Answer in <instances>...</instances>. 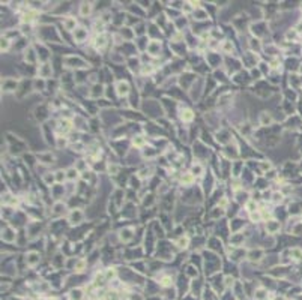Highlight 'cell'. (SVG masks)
Instances as JSON below:
<instances>
[{
    "label": "cell",
    "instance_id": "1",
    "mask_svg": "<svg viewBox=\"0 0 302 300\" xmlns=\"http://www.w3.org/2000/svg\"><path fill=\"white\" fill-rule=\"evenodd\" d=\"M128 92H129V86L126 81H120L119 84H117V95L119 96H126L128 95Z\"/></svg>",
    "mask_w": 302,
    "mask_h": 300
},
{
    "label": "cell",
    "instance_id": "2",
    "mask_svg": "<svg viewBox=\"0 0 302 300\" xmlns=\"http://www.w3.org/2000/svg\"><path fill=\"white\" fill-rule=\"evenodd\" d=\"M266 230L274 234V233H277V231L280 230V224H278L277 221H269V222L266 224Z\"/></svg>",
    "mask_w": 302,
    "mask_h": 300
},
{
    "label": "cell",
    "instance_id": "3",
    "mask_svg": "<svg viewBox=\"0 0 302 300\" xmlns=\"http://www.w3.org/2000/svg\"><path fill=\"white\" fill-rule=\"evenodd\" d=\"M147 50H149V53L152 56H156L159 53V44L156 42V41H153V42H150L149 45H147Z\"/></svg>",
    "mask_w": 302,
    "mask_h": 300
},
{
    "label": "cell",
    "instance_id": "4",
    "mask_svg": "<svg viewBox=\"0 0 302 300\" xmlns=\"http://www.w3.org/2000/svg\"><path fill=\"white\" fill-rule=\"evenodd\" d=\"M81 218H83V213L80 212V210H75V212H72L71 213V224H78L81 221Z\"/></svg>",
    "mask_w": 302,
    "mask_h": 300
},
{
    "label": "cell",
    "instance_id": "5",
    "mask_svg": "<svg viewBox=\"0 0 302 300\" xmlns=\"http://www.w3.org/2000/svg\"><path fill=\"white\" fill-rule=\"evenodd\" d=\"M75 24H77L75 18H66L63 21V26H65V29H66V30H74L75 29Z\"/></svg>",
    "mask_w": 302,
    "mask_h": 300
},
{
    "label": "cell",
    "instance_id": "6",
    "mask_svg": "<svg viewBox=\"0 0 302 300\" xmlns=\"http://www.w3.org/2000/svg\"><path fill=\"white\" fill-rule=\"evenodd\" d=\"M27 257H29V258H27V264H29V266H35V264L39 261V255L36 254V252H30Z\"/></svg>",
    "mask_w": 302,
    "mask_h": 300
},
{
    "label": "cell",
    "instance_id": "7",
    "mask_svg": "<svg viewBox=\"0 0 302 300\" xmlns=\"http://www.w3.org/2000/svg\"><path fill=\"white\" fill-rule=\"evenodd\" d=\"M260 123L263 125V126H268V125H271L272 123V117L268 114V113H263V114L260 116Z\"/></svg>",
    "mask_w": 302,
    "mask_h": 300
},
{
    "label": "cell",
    "instance_id": "8",
    "mask_svg": "<svg viewBox=\"0 0 302 300\" xmlns=\"http://www.w3.org/2000/svg\"><path fill=\"white\" fill-rule=\"evenodd\" d=\"M90 11H92V5H90V3H83L81 8H80V14L86 17V15L90 14Z\"/></svg>",
    "mask_w": 302,
    "mask_h": 300
},
{
    "label": "cell",
    "instance_id": "9",
    "mask_svg": "<svg viewBox=\"0 0 302 300\" xmlns=\"http://www.w3.org/2000/svg\"><path fill=\"white\" fill-rule=\"evenodd\" d=\"M86 30L84 29H78V30H75V39L77 41H84V38H86Z\"/></svg>",
    "mask_w": 302,
    "mask_h": 300
},
{
    "label": "cell",
    "instance_id": "10",
    "mask_svg": "<svg viewBox=\"0 0 302 300\" xmlns=\"http://www.w3.org/2000/svg\"><path fill=\"white\" fill-rule=\"evenodd\" d=\"M193 119H194V116H193V111H189V110H185V111H182V120H185V122H191Z\"/></svg>",
    "mask_w": 302,
    "mask_h": 300
},
{
    "label": "cell",
    "instance_id": "11",
    "mask_svg": "<svg viewBox=\"0 0 302 300\" xmlns=\"http://www.w3.org/2000/svg\"><path fill=\"white\" fill-rule=\"evenodd\" d=\"M261 254H263V251L259 249V251H253V252H249V255H248V257H249V260H253V261H254V260H260L259 257H260Z\"/></svg>",
    "mask_w": 302,
    "mask_h": 300
},
{
    "label": "cell",
    "instance_id": "12",
    "mask_svg": "<svg viewBox=\"0 0 302 300\" xmlns=\"http://www.w3.org/2000/svg\"><path fill=\"white\" fill-rule=\"evenodd\" d=\"M81 299V291L80 290H74L71 293V300H80Z\"/></svg>",
    "mask_w": 302,
    "mask_h": 300
},
{
    "label": "cell",
    "instance_id": "13",
    "mask_svg": "<svg viewBox=\"0 0 302 300\" xmlns=\"http://www.w3.org/2000/svg\"><path fill=\"white\" fill-rule=\"evenodd\" d=\"M77 174H78V171H77L75 168H71V170L68 171V179L74 180V179H77Z\"/></svg>",
    "mask_w": 302,
    "mask_h": 300
},
{
    "label": "cell",
    "instance_id": "14",
    "mask_svg": "<svg viewBox=\"0 0 302 300\" xmlns=\"http://www.w3.org/2000/svg\"><path fill=\"white\" fill-rule=\"evenodd\" d=\"M47 66H48V65H44V68L41 69V75H42V77H47V75L51 74V69L47 68Z\"/></svg>",
    "mask_w": 302,
    "mask_h": 300
},
{
    "label": "cell",
    "instance_id": "15",
    "mask_svg": "<svg viewBox=\"0 0 302 300\" xmlns=\"http://www.w3.org/2000/svg\"><path fill=\"white\" fill-rule=\"evenodd\" d=\"M144 144V140H143V137H135L134 138V146H137V147H140V146H143Z\"/></svg>",
    "mask_w": 302,
    "mask_h": 300
},
{
    "label": "cell",
    "instance_id": "16",
    "mask_svg": "<svg viewBox=\"0 0 302 300\" xmlns=\"http://www.w3.org/2000/svg\"><path fill=\"white\" fill-rule=\"evenodd\" d=\"M65 177H66V176H65L63 171H57V173H56V180H57V182H62Z\"/></svg>",
    "mask_w": 302,
    "mask_h": 300
},
{
    "label": "cell",
    "instance_id": "17",
    "mask_svg": "<svg viewBox=\"0 0 302 300\" xmlns=\"http://www.w3.org/2000/svg\"><path fill=\"white\" fill-rule=\"evenodd\" d=\"M8 48H9V41H8V39H2V50L6 51Z\"/></svg>",
    "mask_w": 302,
    "mask_h": 300
},
{
    "label": "cell",
    "instance_id": "18",
    "mask_svg": "<svg viewBox=\"0 0 302 300\" xmlns=\"http://www.w3.org/2000/svg\"><path fill=\"white\" fill-rule=\"evenodd\" d=\"M186 243H188V240H186V239H180L179 242H178L179 248H185V246H186Z\"/></svg>",
    "mask_w": 302,
    "mask_h": 300
},
{
    "label": "cell",
    "instance_id": "19",
    "mask_svg": "<svg viewBox=\"0 0 302 300\" xmlns=\"http://www.w3.org/2000/svg\"><path fill=\"white\" fill-rule=\"evenodd\" d=\"M44 180H45V182H47V183H51V182H53V180H54V176L48 174V176H45V177H44Z\"/></svg>",
    "mask_w": 302,
    "mask_h": 300
},
{
    "label": "cell",
    "instance_id": "20",
    "mask_svg": "<svg viewBox=\"0 0 302 300\" xmlns=\"http://www.w3.org/2000/svg\"><path fill=\"white\" fill-rule=\"evenodd\" d=\"M83 267H84V261H80V263H78V264H77V267H75V270H77V272H81V269H83Z\"/></svg>",
    "mask_w": 302,
    "mask_h": 300
},
{
    "label": "cell",
    "instance_id": "21",
    "mask_svg": "<svg viewBox=\"0 0 302 300\" xmlns=\"http://www.w3.org/2000/svg\"><path fill=\"white\" fill-rule=\"evenodd\" d=\"M224 50H226V51H230V50H232V45H230V44H226V45H224Z\"/></svg>",
    "mask_w": 302,
    "mask_h": 300
},
{
    "label": "cell",
    "instance_id": "22",
    "mask_svg": "<svg viewBox=\"0 0 302 300\" xmlns=\"http://www.w3.org/2000/svg\"><path fill=\"white\" fill-rule=\"evenodd\" d=\"M275 300H284L283 297H275Z\"/></svg>",
    "mask_w": 302,
    "mask_h": 300
}]
</instances>
